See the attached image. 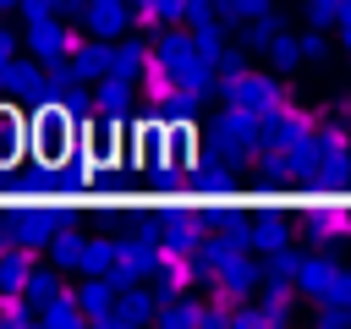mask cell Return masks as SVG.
<instances>
[{
	"instance_id": "cell-10",
	"label": "cell",
	"mask_w": 351,
	"mask_h": 329,
	"mask_svg": "<svg viewBox=\"0 0 351 329\" xmlns=\"http://www.w3.org/2000/svg\"><path fill=\"white\" fill-rule=\"evenodd\" d=\"M148 66H154V49H148V38H137V33L115 38L110 77H121V82H137V77H148Z\"/></svg>"
},
{
	"instance_id": "cell-33",
	"label": "cell",
	"mask_w": 351,
	"mask_h": 329,
	"mask_svg": "<svg viewBox=\"0 0 351 329\" xmlns=\"http://www.w3.org/2000/svg\"><path fill=\"white\" fill-rule=\"evenodd\" d=\"M11 44H22V38H11V33H0V77H5V66L16 60V55H11Z\"/></svg>"
},
{
	"instance_id": "cell-28",
	"label": "cell",
	"mask_w": 351,
	"mask_h": 329,
	"mask_svg": "<svg viewBox=\"0 0 351 329\" xmlns=\"http://www.w3.org/2000/svg\"><path fill=\"white\" fill-rule=\"evenodd\" d=\"M329 49H335V44H329V33H324V27H307V33H302V60H307V71H313V66H324V60H329Z\"/></svg>"
},
{
	"instance_id": "cell-35",
	"label": "cell",
	"mask_w": 351,
	"mask_h": 329,
	"mask_svg": "<svg viewBox=\"0 0 351 329\" xmlns=\"http://www.w3.org/2000/svg\"><path fill=\"white\" fill-rule=\"evenodd\" d=\"M0 33H5V11H0Z\"/></svg>"
},
{
	"instance_id": "cell-30",
	"label": "cell",
	"mask_w": 351,
	"mask_h": 329,
	"mask_svg": "<svg viewBox=\"0 0 351 329\" xmlns=\"http://www.w3.org/2000/svg\"><path fill=\"white\" fill-rule=\"evenodd\" d=\"M208 16H219V0H186V27H197V22H208Z\"/></svg>"
},
{
	"instance_id": "cell-7",
	"label": "cell",
	"mask_w": 351,
	"mask_h": 329,
	"mask_svg": "<svg viewBox=\"0 0 351 329\" xmlns=\"http://www.w3.org/2000/svg\"><path fill=\"white\" fill-rule=\"evenodd\" d=\"M115 296H121L115 274H82V285H77V302H82L88 324H99V329H110V318H115Z\"/></svg>"
},
{
	"instance_id": "cell-3",
	"label": "cell",
	"mask_w": 351,
	"mask_h": 329,
	"mask_svg": "<svg viewBox=\"0 0 351 329\" xmlns=\"http://www.w3.org/2000/svg\"><path fill=\"white\" fill-rule=\"evenodd\" d=\"M77 38H82V27H71L60 11H55V16H33V22H22V44H27V55H38V60H60V55H71Z\"/></svg>"
},
{
	"instance_id": "cell-20",
	"label": "cell",
	"mask_w": 351,
	"mask_h": 329,
	"mask_svg": "<svg viewBox=\"0 0 351 329\" xmlns=\"http://www.w3.org/2000/svg\"><path fill=\"white\" fill-rule=\"evenodd\" d=\"M274 71H302L307 60H302V33H291V27H280V38L269 44V55H263Z\"/></svg>"
},
{
	"instance_id": "cell-9",
	"label": "cell",
	"mask_w": 351,
	"mask_h": 329,
	"mask_svg": "<svg viewBox=\"0 0 351 329\" xmlns=\"http://www.w3.org/2000/svg\"><path fill=\"white\" fill-rule=\"evenodd\" d=\"M335 258H324V252H302V269H296V296L307 302V307H318L324 296H329V285H335Z\"/></svg>"
},
{
	"instance_id": "cell-21",
	"label": "cell",
	"mask_w": 351,
	"mask_h": 329,
	"mask_svg": "<svg viewBox=\"0 0 351 329\" xmlns=\"http://www.w3.org/2000/svg\"><path fill=\"white\" fill-rule=\"evenodd\" d=\"M115 252H121V241L88 236V241H82V274H110V269H115Z\"/></svg>"
},
{
	"instance_id": "cell-6",
	"label": "cell",
	"mask_w": 351,
	"mask_h": 329,
	"mask_svg": "<svg viewBox=\"0 0 351 329\" xmlns=\"http://www.w3.org/2000/svg\"><path fill=\"white\" fill-rule=\"evenodd\" d=\"M132 16H137V5L132 0H88V11H82V33H93V38H126L132 33Z\"/></svg>"
},
{
	"instance_id": "cell-15",
	"label": "cell",
	"mask_w": 351,
	"mask_h": 329,
	"mask_svg": "<svg viewBox=\"0 0 351 329\" xmlns=\"http://www.w3.org/2000/svg\"><path fill=\"white\" fill-rule=\"evenodd\" d=\"M27 274H33V252L5 241V247H0V296H22Z\"/></svg>"
},
{
	"instance_id": "cell-22",
	"label": "cell",
	"mask_w": 351,
	"mask_h": 329,
	"mask_svg": "<svg viewBox=\"0 0 351 329\" xmlns=\"http://www.w3.org/2000/svg\"><path fill=\"white\" fill-rule=\"evenodd\" d=\"M197 313H203V302L176 296V302H159V318H154V324H165V329H186V324H197Z\"/></svg>"
},
{
	"instance_id": "cell-2",
	"label": "cell",
	"mask_w": 351,
	"mask_h": 329,
	"mask_svg": "<svg viewBox=\"0 0 351 329\" xmlns=\"http://www.w3.org/2000/svg\"><path fill=\"white\" fill-rule=\"evenodd\" d=\"M263 285H269V258H263V252L252 258V247H241V252L219 269L214 296H225V302H247V296H258Z\"/></svg>"
},
{
	"instance_id": "cell-37",
	"label": "cell",
	"mask_w": 351,
	"mask_h": 329,
	"mask_svg": "<svg viewBox=\"0 0 351 329\" xmlns=\"http://www.w3.org/2000/svg\"><path fill=\"white\" fill-rule=\"evenodd\" d=\"M346 99H351V93H346Z\"/></svg>"
},
{
	"instance_id": "cell-13",
	"label": "cell",
	"mask_w": 351,
	"mask_h": 329,
	"mask_svg": "<svg viewBox=\"0 0 351 329\" xmlns=\"http://www.w3.org/2000/svg\"><path fill=\"white\" fill-rule=\"evenodd\" d=\"M38 324H44V329H88V313H82L77 291H60L55 302L38 307Z\"/></svg>"
},
{
	"instance_id": "cell-32",
	"label": "cell",
	"mask_w": 351,
	"mask_h": 329,
	"mask_svg": "<svg viewBox=\"0 0 351 329\" xmlns=\"http://www.w3.org/2000/svg\"><path fill=\"white\" fill-rule=\"evenodd\" d=\"M82 11H88V0H60V16L66 22H82Z\"/></svg>"
},
{
	"instance_id": "cell-12",
	"label": "cell",
	"mask_w": 351,
	"mask_h": 329,
	"mask_svg": "<svg viewBox=\"0 0 351 329\" xmlns=\"http://www.w3.org/2000/svg\"><path fill=\"white\" fill-rule=\"evenodd\" d=\"M236 252H241V241H236V236H225V230H219V236H203V241H197V252H192V258H197V263H192V269H197V280H208V285H214V280H219V269H225Z\"/></svg>"
},
{
	"instance_id": "cell-23",
	"label": "cell",
	"mask_w": 351,
	"mask_h": 329,
	"mask_svg": "<svg viewBox=\"0 0 351 329\" xmlns=\"http://www.w3.org/2000/svg\"><path fill=\"white\" fill-rule=\"evenodd\" d=\"M181 16H186V0H143L137 5V22H148V27H170Z\"/></svg>"
},
{
	"instance_id": "cell-16",
	"label": "cell",
	"mask_w": 351,
	"mask_h": 329,
	"mask_svg": "<svg viewBox=\"0 0 351 329\" xmlns=\"http://www.w3.org/2000/svg\"><path fill=\"white\" fill-rule=\"evenodd\" d=\"M82 241H88V236H82L77 225H71V230H55L49 247H44V258H49L55 269H66V274H82Z\"/></svg>"
},
{
	"instance_id": "cell-34",
	"label": "cell",
	"mask_w": 351,
	"mask_h": 329,
	"mask_svg": "<svg viewBox=\"0 0 351 329\" xmlns=\"http://www.w3.org/2000/svg\"><path fill=\"white\" fill-rule=\"evenodd\" d=\"M16 5H22V0H0V11H16Z\"/></svg>"
},
{
	"instance_id": "cell-17",
	"label": "cell",
	"mask_w": 351,
	"mask_h": 329,
	"mask_svg": "<svg viewBox=\"0 0 351 329\" xmlns=\"http://www.w3.org/2000/svg\"><path fill=\"white\" fill-rule=\"evenodd\" d=\"M60 274L66 269H55V263H33V274H27V285H22V296L33 302V307H44V302H55L66 285H60Z\"/></svg>"
},
{
	"instance_id": "cell-19",
	"label": "cell",
	"mask_w": 351,
	"mask_h": 329,
	"mask_svg": "<svg viewBox=\"0 0 351 329\" xmlns=\"http://www.w3.org/2000/svg\"><path fill=\"white\" fill-rule=\"evenodd\" d=\"M280 11H269V16H252V22H241V44L252 49V55H269V44L280 38Z\"/></svg>"
},
{
	"instance_id": "cell-26",
	"label": "cell",
	"mask_w": 351,
	"mask_h": 329,
	"mask_svg": "<svg viewBox=\"0 0 351 329\" xmlns=\"http://www.w3.org/2000/svg\"><path fill=\"white\" fill-rule=\"evenodd\" d=\"M340 11H346V0H302L307 27H340Z\"/></svg>"
},
{
	"instance_id": "cell-1",
	"label": "cell",
	"mask_w": 351,
	"mask_h": 329,
	"mask_svg": "<svg viewBox=\"0 0 351 329\" xmlns=\"http://www.w3.org/2000/svg\"><path fill=\"white\" fill-rule=\"evenodd\" d=\"M225 104H241V110H252V115H263V110H280V104H291V93H285V71H241V77H225Z\"/></svg>"
},
{
	"instance_id": "cell-29",
	"label": "cell",
	"mask_w": 351,
	"mask_h": 329,
	"mask_svg": "<svg viewBox=\"0 0 351 329\" xmlns=\"http://www.w3.org/2000/svg\"><path fill=\"white\" fill-rule=\"evenodd\" d=\"M241 71H252V66H247V44H241V49L230 44V49L219 55V82H225V77H241Z\"/></svg>"
},
{
	"instance_id": "cell-24",
	"label": "cell",
	"mask_w": 351,
	"mask_h": 329,
	"mask_svg": "<svg viewBox=\"0 0 351 329\" xmlns=\"http://www.w3.org/2000/svg\"><path fill=\"white\" fill-rule=\"evenodd\" d=\"M296 269H302V252H296V247L274 252V258H269V285H280V291H296Z\"/></svg>"
},
{
	"instance_id": "cell-36",
	"label": "cell",
	"mask_w": 351,
	"mask_h": 329,
	"mask_svg": "<svg viewBox=\"0 0 351 329\" xmlns=\"http://www.w3.org/2000/svg\"><path fill=\"white\" fill-rule=\"evenodd\" d=\"M0 247H5V236H0Z\"/></svg>"
},
{
	"instance_id": "cell-31",
	"label": "cell",
	"mask_w": 351,
	"mask_h": 329,
	"mask_svg": "<svg viewBox=\"0 0 351 329\" xmlns=\"http://www.w3.org/2000/svg\"><path fill=\"white\" fill-rule=\"evenodd\" d=\"M16 11H22V22H33V16H55V11H60V0H22Z\"/></svg>"
},
{
	"instance_id": "cell-14",
	"label": "cell",
	"mask_w": 351,
	"mask_h": 329,
	"mask_svg": "<svg viewBox=\"0 0 351 329\" xmlns=\"http://www.w3.org/2000/svg\"><path fill=\"white\" fill-rule=\"evenodd\" d=\"M33 88H44V60H11L5 77H0V99H27Z\"/></svg>"
},
{
	"instance_id": "cell-11",
	"label": "cell",
	"mask_w": 351,
	"mask_h": 329,
	"mask_svg": "<svg viewBox=\"0 0 351 329\" xmlns=\"http://www.w3.org/2000/svg\"><path fill=\"white\" fill-rule=\"evenodd\" d=\"M110 55H115V44H110V38L82 33V38H77V49H71V66H77V77H82V82H104V77H110Z\"/></svg>"
},
{
	"instance_id": "cell-25",
	"label": "cell",
	"mask_w": 351,
	"mask_h": 329,
	"mask_svg": "<svg viewBox=\"0 0 351 329\" xmlns=\"http://www.w3.org/2000/svg\"><path fill=\"white\" fill-rule=\"evenodd\" d=\"M38 324V307L27 296H0V329H27Z\"/></svg>"
},
{
	"instance_id": "cell-18",
	"label": "cell",
	"mask_w": 351,
	"mask_h": 329,
	"mask_svg": "<svg viewBox=\"0 0 351 329\" xmlns=\"http://www.w3.org/2000/svg\"><path fill=\"white\" fill-rule=\"evenodd\" d=\"M192 44H197V55H203V60H214V66H219V55L230 49L225 16H208V22H197V27H192Z\"/></svg>"
},
{
	"instance_id": "cell-8",
	"label": "cell",
	"mask_w": 351,
	"mask_h": 329,
	"mask_svg": "<svg viewBox=\"0 0 351 329\" xmlns=\"http://www.w3.org/2000/svg\"><path fill=\"white\" fill-rule=\"evenodd\" d=\"M154 318H159V291H148V280L143 285H121L110 329H137V324H154Z\"/></svg>"
},
{
	"instance_id": "cell-27",
	"label": "cell",
	"mask_w": 351,
	"mask_h": 329,
	"mask_svg": "<svg viewBox=\"0 0 351 329\" xmlns=\"http://www.w3.org/2000/svg\"><path fill=\"white\" fill-rule=\"evenodd\" d=\"M274 0H219V16L225 22H252V16H269Z\"/></svg>"
},
{
	"instance_id": "cell-4",
	"label": "cell",
	"mask_w": 351,
	"mask_h": 329,
	"mask_svg": "<svg viewBox=\"0 0 351 329\" xmlns=\"http://www.w3.org/2000/svg\"><path fill=\"white\" fill-rule=\"evenodd\" d=\"M159 263H165V247L132 230V236L121 241V252H115V269H110V274H115V285H143V280H154V274H159Z\"/></svg>"
},
{
	"instance_id": "cell-5",
	"label": "cell",
	"mask_w": 351,
	"mask_h": 329,
	"mask_svg": "<svg viewBox=\"0 0 351 329\" xmlns=\"http://www.w3.org/2000/svg\"><path fill=\"white\" fill-rule=\"evenodd\" d=\"M291 208H296V197H291V192H285V203L263 208V219L247 230V247H252V252H263V258L285 252V247H291Z\"/></svg>"
}]
</instances>
